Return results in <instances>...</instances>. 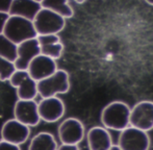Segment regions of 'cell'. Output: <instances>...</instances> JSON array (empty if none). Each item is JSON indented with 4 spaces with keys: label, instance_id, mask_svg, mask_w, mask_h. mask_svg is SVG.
Wrapping results in <instances>:
<instances>
[{
    "label": "cell",
    "instance_id": "1",
    "mask_svg": "<svg viewBox=\"0 0 153 150\" xmlns=\"http://www.w3.org/2000/svg\"><path fill=\"white\" fill-rule=\"evenodd\" d=\"M130 108L123 101H113L101 112V123L106 129L121 131L129 126Z\"/></svg>",
    "mask_w": 153,
    "mask_h": 150
},
{
    "label": "cell",
    "instance_id": "2",
    "mask_svg": "<svg viewBox=\"0 0 153 150\" xmlns=\"http://www.w3.org/2000/svg\"><path fill=\"white\" fill-rule=\"evenodd\" d=\"M3 35L16 45L38 37L32 21L17 16L8 17L3 29Z\"/></svg>",
    "mask_w": 153,
    "mask_h": 150
},
{
    "label": "cell",
    "instance_id": "3",
    "mask_svg": "<svg viewBox=\"0 0 153 150\" xmlns=\"http://www.w3.org/2000/svg\"><path fill=\"white\" fill-rule=\"evenodd\" d=\"M70 89L69 74L65 70H56L52 75L38 81V95L42 98L56 97L65 94Z\"/></svg>",
    "mask_w": 153,
    "mask_h": 150
},
{
    "label": "cell",
    "instance_id": "4",
    "mask_svg": "<svg viewBox=\"0 0 153 150\" xmlns=\"http://www.w3.org/2000/svg\"><path fill=\"white\" fill-rule=\"evenodd\" d=\"M38 36L57 35L65 26V18L47 8H41L32 20Z\"/></svg>",
    "mask_w": 153,
    "mask_h": 150
},
{
    "label": "cell",
    "instance_id": "5",
    "mask_svg": "<svg viewBox=\"0 0 153 150\" xmlns=\"http://www.w3.org/2000/svg\"><path fill=\"white\" fill-rule=\"evenodd\" d=\"M118 146L121 150H148L150 138L146 131L129 125L120 132Z\"/></svg>",
    "mask_w": 153,
    "mask_h": 150
},
{
    "label": "cell",
    "instance_id": "6",
    "mask_svg": "<svg viewBox=\"0 0 153 150\" xmlns=\"http://www.w3.org/2000/svg\"><path fill=\"white\" fill-rule=\"evenodd\" d=\"M129 125L146 132L153 129V101L143 100L130 108Z\"/></svg>",
    "mask_w": 153,
    "mask_h": 150
},
{
    "label": "cell",
    "instance_id": "7",
    "mask_svg": "<svg viewBox=\"0 0 153 150\" xmlns=\"http://www.w3.org/2000/svg\"><path fill=\"white\" fill-rule=\"evenodd\" d=\"M10 83L17 89V96L21 100H34L38 96V82L27 70H16L10 78Z\"/></svg>",
    "mask_w": 153,
    "mask_h": 150
},
{
    "label": "cell",
    "instance_id": "8",
    "mask_svg": "<svg viewBox=\"0 0 153 150\" xmlns=\"http://www.w3.org/2000/svg\"><path fill=\"white\" fill-rule=\"evenodd\" d=\"M59 137L62 144L78 145L85 138V126L76 118H67L59 127Z\"/></svg>",
    "mask_w": 153,
    "mask_h": 150
},
{
    "label": "cell",
    "instance_id": "9",
    "mask_svg": "<svg viewBox=\"0 0 153 150\" xmlns=\"http://www.w3.org/2000/svg\"><path fill=\"white\" fill-rule=\"evenodd\" d=\"M14 119L26 126H36L41 121L38 103L34 100L19 99L14 106Z\"/></svg>",
    "mask_w": 153,
    "mask_h": 150
},
{
    "label": "cell",
    "instance_id": "10",
    "mask_svg": "<svg viewBox=\"0 0 153 150\" xmlns=\"http://www.w3.org/2000/svg\"><path fill=\"white\" fill-rule=\"evenodd\" d=\"M30 130L25 124L19 122L16 119H10L2 125L1 127V140L16 144L20 146L26 142L28 139Z\"/></svg>",
    "mask_w": 153,
    "mask_h": 150
},
{
    "label": "cell",
    "instance_id": "11",
    "mask_svg": "<svg viewBox=\"0 0 153 150\" xmlns=\"http://www.w3.org/2000/svg\"><path fill=\"white\" fill-rule=\"evenodd\" d=\"M38 110L41 120L47 123H54L64 116L65 103L59 97L42 98L38 103Z\"/></svg>",
    "mask_w": 153,
    "mask_h": 150
},
{
    "label": "cell",
    "instance_id": "12",
    "mask_svg": "<svg viewBox=\"0 0 153 150\" xmlns=\"http://www.w3.org/2000/svg\"><path fill=\"white\" fill-rule=\"evenodd\" d=\"M41 54L38 40L30 39L22 42L17 47V57L14 64L17 70H27L31 61Z\"/></svg>",
    "mask_w": 153,
    "mask_h": 150
},
{
    "label": "cell",
    "instance_id": "13",
    "mask_svg": "<svg viewBox=\"0 0 153 150\" xmlns=\"http://www.w3.org/2000/svg\"><path fill=\"white\" fill-rule=\"evenodd\" d=\"M57 70L55 59L45 56L43 54L34 57L27 68V72L32 79L38 82L52 75Z\"/></svg>",
    "mask_w": 153,
    "mask_h": 150
},
{
    "label": "cell",
    "instance_id": "14",
    "mask_svg": "<svg viewBox=\"0 0 153 150\" xmlns=\"http://www.w3.org/2000/svg\"><path fill=\"white\" fill-rule=\"evenodd\" d=\"M90 150H108L113 146V139L109 131L102 126H94L87 134Z\"/></svg>",
    "mask_w": 153,
    "mask_h": 150
},
{
    "label": "cell",
    "instance_id": "15",
    "mask_svg": "<svg viewBox=\"0 0 153 150\" xmlns=\"http://www.w3.org/2000/svg\"><path fill=\"white\" fill-rule=\"evenodd\" d=\"M41 8H42L41 3L34 0H13L8 15L22 17L32 21Z\"/></svg>",
    "mask_w": 153,
    "mask_h": 150
},
{
    "label": "cell",
    "instance_id": "16",
    "mask_svg": "<svg viewBox=\"0 0 153 150\" xmlns=\"http://www.w3.org/2000/svg\"><path fill=\"white\" fill-rule=\"evenodd\" d=\"M36 40L40 45L41 54L51 57L53 59H59L64 50V45L57 35L38 36Z\"/></svg>",
    "mask_w": 153,
    "mask_h": 150
},
{
    "label": "cell",
    "instance_id": "17",
    "mask_svg": "<svg viewBox=\"0 0 153 150\" xmlns=\"http://www.w3.org/2000/svg\"><path fill=\"white\" fill-rule=\"evenodd\" d=\"M57 143L50 132H39L32 138L28 150H56Z\"/></svg>",
    "mask_w": 153,
    "mask_h": 150
},
{
    "label": "cell",
    "instance_id": "18",
    "mask_svg": "<svg viewBox=\"0 0 153 150\" xmlns=\"http://www.w3.org/2000/svg\"><path fill=\"white\" fill-rule=\"evenodd\" d=\"M41 6L42 8H47L56 13L65 19L73 16V10L69 5L68 0H43Z\"/></svg>",
    "mask_w": 153,
    "mask_h": 150
},
{
    "label": "cell",
    "instance_id": "19",
    "mask_svg": "<svg viewBox=\"0 0 153 150\" xmlns=\"http://www.w3.org/2000/svg\"><path fill=\"white\" fill-rule=\"evenodd\" d=\"M17 47L18 45L13 43L3 33L0 35V56L1 57H4L10 62H15L17 57Z\"/></svg>",
    "mask_w": 153,
    "mask_h": 150
},
{
    "label": "cell",
    "instance_id": "20",
    "mask_svg": "<svg viewBox=\"0 0 153 150\" xmlns=\"http://www.w3.org/2000/svg\"><path fill=\"white\" fill-rule=\"evenodd\" d=\"M16 70L17 69L15 67L14 62H10L4 57L0 56V80H10V78Z\"/></svg>",
    "mask_w": 153,
    "mask_h": 150
},
{
    "label": "cell",
    "instance_id": "21",
    "mask_svg": "<svg viewBox=\"0 0 153 150\" xmlns=\"http://www.w3.org/2000/svg\"><path fill=\"white\" fill-rule=\"evenodd\" d=\"M0 150H21V148L19 145L12 144L10 142L1 140L0 141Z\"/></svg>",
    "mask_w": 153,
    "mask_h": 150
},
{
    "label": "cell",
    "instance_id": "22",
    "mask_svg": "<svg viewBox=\"0 0 153 150\" xmlns=\"http://www.w3.org/2000/svg\"><path fill=\"white\" fill-rule=\"evenodd\" d=\"M13 0H0V13H6L8 14V10L12 5Z\"/></svg>",
    "mask_w": 153,
    "mask_h": 150
},
{
    "label": "cell",
    "instance_id": "23",
    "mask_svg": "<svg viewBox=\"0 0 153 150\" xmlns=\"http://www.w3.org/2000/svg\"><path fill=\"white\" fill-rule=\"evenodd\" d=\"M10 15L6 14V13H0V35L3 33V29L5 26V23L7 21Z\"/></svg>",
    "mask_w": 153,
    "mask_h": 150
},
{
    "label": "cell",
    "instance_id": "24",
    "mask_svg": "<svg viewBox=\"0 0 153 150\" xmlns=\"http://www.w3.org/2000/svg\"><path fill=\"white\" fill-rule=\"evenodd\" d=\"M56 150H80L77 145H67L62 144L59 147H57Z\"/></svg>",
    "mask_w": 153,
    "mask_h": 150
},
{
    "label": "cell",
    "instance_id": "25",
    "mask_svg": "<svg viewBox=\"0 0 153 150\" xmlns=\"http://www.w3.org/2000/svg\"><path fill=\"white\" fill-rule=\"evenodd\" d=\"M108 150H121V149L119 148V146H118V145H113V146H111Z\"/></svg>",
    "mask_w": 153,
    "mask_h": 150
},
{
    "label": "cell",
    "instance_id": "26",
    "mask_svg": "<svg viewBox=\"0 0 153 150\" xmlns=\"http://www.w3.org/2000/svg\"><path fill=\"white\" fill-rule=\"evenodd\" d=\"M146 2L149 4H151V5H153V0H146Z\"/></svg>",
    "mask_w": 153,
    "mask_h": 150
},
{
    "label": "cell",
    "instance_id": "27",
    "mask_svg": "<svg viewBox=\"0 0 153 150\" xmlns=\"http://www.w3.org/2000/svg\"><path fill=\"white\" fill-rule=\"evenodd\" d=\"M76 2H78V3H83V2L85 1V0H75Z\"/></svg>",
    "mask_w": 153,
    "mask_h": 150
},
{
    "label": "cell",
    "instance_id": "28",
    "mask_svg": "<svg viewBox=\"0 0 153 150\" xmlns=\"http://www.w3.org/2000/svg\"><path fill=\"white\" fill-rule=\"evenodd\" d=\"M34 1H36V2H39V3H41V2H42L43 0H34Z\"/></svg>",
    "mask_w": 153,
    "mask_h": 150
}]
</instances>
